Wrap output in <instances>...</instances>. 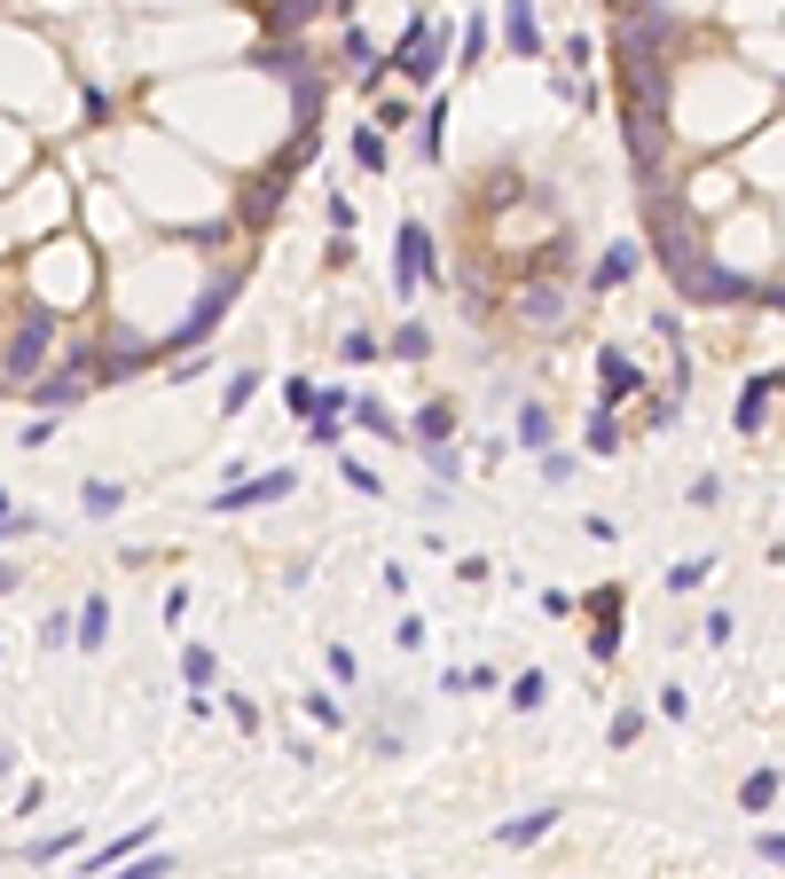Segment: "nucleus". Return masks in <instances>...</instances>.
Returning a JSON list of instances; mask_svg holds the SVG:
<instances>
[{"instance_id": "obj_1", "label": "nucleus", "mask_w": 785, "mask_h": 879, "mask_svg": "<svg viewBox=\"0 0 785 879\" xmlns=\"http://www.w3.org/2000/svg\"><path fill=\"white\" fill-rule=\"evenodd\" d=\"M55 338H63V314L55 307H17V330L0 338V393H17V385H32L40 370H48V354H55Z\"/></svg>"}, {"instance_id": "obj_2", "label": "nucleus", "mask_w": 785, "mask_h": 879, "mask_svg": "<svg viewBox=\"0 0 785 879\" xmlns=\"http://www.w3.org/2000/svg\"><path fill=\"white\" fill-rule=\"evenodd\" d=\"M448 276H441V244H432V228L424 220H401V236H393V299H416V291H441Z\"/></svg>"}, {"instance_id": "obj_3", "label": "nucleus", "mask_w": 785, "mask_h": 879, "mask_svg": "<svg viewBox=\"0 0 785 879\" xmlns=\"http://www.w3.org/2000/svg\"><path fill=\"white\" fill-rule=\"evenodd\" d=\"M299 165H307L299 149H283L276 165H259L251 182L236 189V228H268V220L283 213V197H291V182H299Z\"/></svg>"}, {"instance_id": "obj_4", "label": "nucleus", "mask_w": 785, "mask_h": 879, "mask_svg": "<svg viewBox=\"0 0 785 879\" xmlns=\"http://www.w3.org/2000/svg\"><path fill=\"white\" fill-rule=\"evenodd\" d=\"M441 63H448V24L409 17V32H401V48L385 55V71H401L409 86H432V79H441Z\"/></svg>"}, {"instance_id": "obj_5", "label": "nucleus", "mask_w": 785, "mask_h": 879, "mask_svg": "<svg viewBox=\"0 0 785 879\" xmlns=\"http://www.w3.org/2000/svg\"><path fill=\"white\" fill-rule=\"evenodd\" d=\"M236 291H244V268H220V276H213V283L197 291V307H189V322H182V330H173V338H165V354H189V345H205V338H213V330L228 322V307H236Z\"/></svg>"}, {"instance_id": "obj_6", "label": "nucleus", "mask_w": 785, "mask_h": 879, "mask_svg": "<svg viewBox=\"0 0 785 879\" xmlns=\"http://www.w3.org/2000/svg\"><path fill=\"white\" fill-rule=\"evenodd\" d=\"M621 149H629L637 189L660 182V173H668V111H637V103H629V118H621Z\"/></svg>"}, {"instance_id": "obj_7", "label": "nucleus", "mask_w": 785, "mask_h": 879, "mask_svg": "<svg viewBox=\"0 0 785 879\" xmlns=\"http://www.w3.org/2000/svg\"><path fill=\"white\" fill-rule=\"evenodd\" d=\"M283 495H299V472H291V464L259 472V479H251V472H244V479H228V487L213 495V510H220V518H228V510H268V503H283Z\"/></svg>"}, {"instance_id": "obj_8", "label": "nucleus", "mask_w": 785, "mask_h": 879, "mask_svg": "<svg viewBox=\"0 0 785 879\" xmlns=\"http://www.w3.org/2000/svg\"><path fill=\"white\" fill-rule=\"evenodd\" d=\"M165 362V345H142V338H118V345H95V385H126L142 370Z\"/></svg>"}, {"instance_id": "obj_9", "label": "nucleus", "mask_w": 785, "mask_h": 879, "mask_svg": "<svg viewBox=\"0 0 785 879\" xmlns=\"http://www.w3.org/2000/svg\"><path fill=\"white\" fill-rule=\"evenodd\" d=\"M769 409H777V370H754V378L738 385L731 432H738V439H762V432H769Z\"/></svg>"}, {"instance_id": "obj_10", "label": "nucleus", "mask_w": 785, "mask_h": 879, "mask_svg": "<svg viewBox=\"0 0 785 879\" xmlns=\"http://www.w3.org/2000/svg\"><path fill=\"white\" fill-rule=\"evenodd\" d=\"M644 393V370L629 362V345H597V401H637Z\"/></svg>"}, {"instance_id": "obj_11", "label": "nucleus", "mask_w": 785, "mask_h": 879, "mask_svg": "<svg viewBox=\"0 0 785 879\" xmlns=\"http://www.w3.org/2000/svg\"><path fill=\"white\" fill-rule=\"evenodd\" d=\"M574 307H566V283L558 276H535L527 291H518V322H527V330H558Z\"/></svg>"}, {"instance_id": "obj_12", "label": "nucleus", "mask_w": 785, "mask_h": 879, "mask_svg": "<svg viewBox=\"0 0 785 879\" xmlns=\"http://www.w3.org/2000/svg\"><path fill=\"white\" fill-rule=\"evenodd\" d=\"M503 48L527 55V63H543V17H535V0H503Z\"/></svg>"}, {"instance_id": "obj_13", "label": "nucleus", "mask_w": 785, "mask_h": 879, "mask_svg": "<svg viewBox=\"0 0 785 879\" xmlns=\"http://www.w3.org/2000/svg\"><path fill=\"white\" fill-rule=\"evenodd\" d=\"M637 268H644V244H629V236H621V244H605V259L589 268V291H597V299H605V291H621Z\"/></svg>"}, {"instance_id": "obj_14", "label": "nucleus", "mask_w": 785, "mask_h": 879, "mask_svg": "<svg viewBox=\"0 0 785 879\" xmlns=\"http://www.w3.org/2000/svg\"><path fill=\"white\" fill-rule=\"evenodd\" d=\"M24 393H32L40 409H79V401H86V393H95V385H86V378H79V370L63 362V370H48V378H32Z\"/></svg>"}, {"instance_id": "obj_15", "label": "nucleus", "mask_w": 785, "mask_h": 879, "mask_svg": "<svg viewBox=\"0 0 785 879\" xmlns=\"http://www.w3.org/2000/svg\"><path fill=\"white\" fill-rule=\"evenodd\" d=\"M558 817H566V802H543V809H527V817L495 825V840H503V848H535L543 833H558Z\"/></svg>"}, {"instance_id": "obj_16", "label": "nucleus", "mask_w": 785, "mask_h": 879, "mask_svg": "<svg viewBox=\"0 0 785 879\" xmlns=\"http://www.w3.org/2000/svg\"><path fill=\"white\" fill-rule=\"evenodd\" d=\"M456 401H424L416 416H409V439H416V448H441V439H456Z\"/></svg>"}, {"instance_id": "obj_17", "label": "nucleus", "mask_w": 785, "mask_h": 879, "mask_svg": "<svg viewBox=\"0 0 785 879\" xmlns=\"http://www.w3.org/2000/svg\"><path fill=\"white\" fill-rule=\"evenodd\" d=\"M71 644H79V652H103V644H111V597H86V604L71 612Z\"/></svg>"}, {"instance_id": "obj_18", "label": "nucleus", "mask_w": 785, "mask_h": 879, "mask_svg": "<svg viewBox=\"0 0 785 879\" xmlns=\"http://www.w3.org/2000/svg\"><path fill=\"white\" fill-rule=\"evenodd\" d=\"M409 126H416V149H424V165H441V149H448V95H432V111H416Z\"/></svg>"}, {"instance_id": "obj_19", "label": "nucleus", "mask_w": 785, "mask_h": 879, "mask_svg": "<svg viewBox=\"0 0 785 879\" xmlns=\"http://www.w3.org/2000/svg\"><path fill=\"white\" fill-rule=\"evenodd\" d=\"M345 416H354L362 432H378V439H409V432H401V416H393L385 401H370V393H345Z\"/></svg>"}, {"instance_id": "obj_20", "label": "nucleus", "mask_w": 785, "mask_h": 879, "mask_svg": "<svg viewBox=\"0 0 785 879\" xmlns=\"http://www.w3.org/2000/svg\"><path fill=\"white\" fill-rule=\"evenodd\" d=\"M157 840V825H134V833H118V840H103V848H86V871H118L134 848H149Z\"/></svg>"}, {"instance_id": "obj_21", "label": "nucleus", "mask_w": 785, "mask_h": 879, "mask_svg": "<svg viewBox=\"0 0 785 879\" xmlns=\"http://www.w3.org/2000/svg\"><path fill=\"white\" fill-rule=\"evenodd\" d=\"M777 785H785V777H777V762H762V769L738 785V809H746V817H769V809H777Z\"/></svg>"}, {"instance_id": "obj_22", "label": "nucleus", "mask_w": 785, "mask_h": 879, "mask_svg": "<svg viewBox=\"0 0 785 879\" xmlns=\"http://www.w3.org/2000/svg\"><path fill=\"white\" fill-rule=\"evenodd\" d=\"M487 55H495V24H487V17H464V32H456V63L479 71Z\"/></svg>"}, {"instance_id": "obj_23", "label": "nucleus", "mask_w": 785, "mask_h": 879, "mask_svg": "<svg viewBox=\"0 0 785 879\" xmlns=\"http://www.w3.org/2000/svg\"><path fill=\"white\" fill-rule=\"evenodd\" d=\"M574 268H581V244H574V228H566V236H550V244L535 251V276H558V283H566Z\"/></svg>"}, {"instance_id": "obj_24", "label": "nucleus", "mask_w": 785, "mask_h": 879, "mask_svg": "<svg viewBox=\"0 0 785 879\" xmlns=\"http://www.w3.org/2000/svg\"><path fill=\"white\" fill-rule=\"evenodd\" d=\"M510 439H518V448H550V439H558L550 409H543V401H518V432H510Z\"/></svg>"}, {"instance_id": "obj_25", "label": "nucleus", "mask_w": 785, "mask_h": 879, "mask_svg": "<svg viewBox=\"0 0 785 879\" xmlns=\"http://www.w3.org/2000/svg\"><path fill=\"white\" fill-rule=\"evenodd\" d=\"M378 354H393V362H432V330H424V322H401Z\"/></svg>"}, {"instance_id": "obj_26", "label": "nucleus", "mask_w": 785, "mask_h": 879, "mask_svg": "<svg viewBox=\"0 0 785 879\" xmlns=\"http://www.w3.org/2000/svg\"><path fill=\"white\" fill-rule=\"evenodd\" d=\"M182 683H189V691H213V683H220V652H213V644H182Z\"/></svg>"}, {"instance_id": "obj_27", "label": "nucleus", "mask_w": 785, "mask_h": 879, "mask_svg": "<svg viewBox=\"0 0 785 879\" xmlns=\"http://www.w3.org/2000/svg\"><path fill=\"white\" fill-rule=\"evenodd\" d=\"M79 510H86V518H118V510H126V487H118V479H86V487H79Z\"/></svg>"}, {"instance_id": "obj_28", "label": "nucleus", "mask_w": 785, "mask_h": 879, "mask_svg": "<svg viewBox=\"0 0 785 879\" xmlns=\"http://www.w3.org/2000/svg\"><path fill=\"white\" fill-rule=\"evenodd\" d=\"M589 456H621V409L613 401H597V416H589Z\"/></svg>"}, {"instance_id": "obj_29", "label": "nucleus", "mask_w": 785, "mask_h": 879, "mask_svg": "<svg viewBox=\"0 0 785 879\" xmlns=\"http://www.w3.org/2000/svg\"><path fill=\"white\" fill-rule=\"evenodd\" d=\"M503 699H510V707H518V715H535V707H543V699H550V675H543V668H518Z\"/></svg>"}, {"instance_id": "obj_30", "label": "nucleus", "mask_w": 785, "mask_h": 879, "mask_svg": "<svg viewBox=\"0 0 785 879\" xmlns=\"http://www.w3.org/2000/svg\"><path fill=\"white\" fill-rule=\"evenodd\" d=\"M354 165H362V173H385V165H393V134L354 126Z\"/></svg>"}, {"instance_id": "obj_31", "label": "nucleus", "mask_w": 785, "mask_h": 879, "mask_svg": "<svg viewBox=\"0 0 785 879\" xmlns=\"http://www.w3.org/2000/svg\"><path fill=\"white\" fill-rule=\"evenodd\" d=\"M314 17H322V0H276V9L259 17V24H268V32H307Z\"/></svg>"}, {"instance_id": "obj_32", "label": "nucleus", "mask_w": 785, "mask_h": 879, "mask_svg": "<svg viewBox=\"0 0 785 879\" xmlns=\"http://www.w3.org/2000/svg\"><path fill=\"white\" fill-rule=\"evenodd\" d=\"M299 424H307V439H314V448H338V439H345V416H338V409H307Z\"/></svg>"}, {"instance_id": "obj_33", "label": "nucleus", "mask_w": 785, "mask_h": 879, "mask_svg": "<svg viewBox=\"0 0 785 879\" xmlns=\"http://www.w3.org/2000/svg\"><path fill=\"white\" fill-rule=\"evenodd\" d=\"M424 464H432V487H456V479H464V456H456V439H441V448H424Z\"/></svg>"}, {"instance_id": "obj_34", "label": "nucleus", "mask_w": 785, "mask_h": 879, "mask_svg": "<svg viewBox=\"0 0 785 879\" xmlns=\"http://www.w3.org/2000/svg\"><path fill=\"white\" fill-rule=\"evenodd\" d=\"M63 856H79V833L63 825V833H48V840H32L24 848V864H63Z\"/></svg>"}, {"instance_id": "obj_35", "label": "nucleus", "mask_w": 785, "mask_h": 879, "mask_svg": "<svg viewBox=\"0 0 785 879\" xmlns=\"http://www.w3.org/2000/svg\"><path fill=\"white\" fill-rule=\"evenodd\" d=\"M605 746H621V754H629V746H644V707H621V715H613V731H605Z\"/></svg>"}, {"instance_id": "obj_36", "label": "nucleus", "mask_w": 785, "mask_h": 879, "mask_svg": "<svg viewBox=\"0 0 785 879\" xmlns=\"http://www.w3.org/2000/svg\"><path fill=\"white\" fill-rule=\"evenodd\" d=\"M589 660H597V668H613V660H621V621H613V612L597 621V637H589Z\"/></svg>"}, {"instance_id": "obj_37", "label": "nucleus", "mask_w": 785, "mask_h": 879, "mask_svg": "<svg viewBox=\"0 0 785 879\" xmlns=\"http://www.w3.org/2000/svg\"><path fill=\"white\" fill-rule=\"evenodd\" d=\"M165 871H182L165 848H134V856H126V879H165Z\"/></svg>"}, {"instance_id": "obj_38", "label": "nucleus", "mask_w": 785, "mask_h": 879, "mask_svg": "<svg viewBox=\"0 0 785 879\" xmlns=\"http://www.w3.org/2000/svg\"><path fill=\"white\" fill-rule=\"evenodd\" d=\"M441 691H503V675H495V668H448Z\"/></svg>"}, {"instance_id": "obj_39", "label": "nucleus", "mask_w": 785, "mask_h": 879, "mask_svg": "<svg viewBox=\"0 0 785 879\" xmlns=\"http://www.w3.org/2000/svg\"><path fill=\"white\" fill-rule=\"evenodd\" d=\"M220 707H228V723H236L244 738H259V699H251V691H228Z\"/></svg>"}, {"instance_id": "obj_40", "label": "nucleus", "mask_w": 785, "mask_h": 879, "mask_svg": "<svg viewBox=\"0 0 785 879\" xmlns=\"http://www.w3.org/2000/svg\"><path fill=\"white\" fill-rule=\"evenodd\" d=\"M299 707L314 715V731H338V723H345V707H338L330 691H314V683H307V699H299Z\"/></svg>"}, {"instance_id": "obj_41", "label": "nucleus", "mask_w": 785, "mask_h": 879, "mask_svg": "<svg viewBox=\"0 0 785 879\" xmlns=\"http://www.w3.org/2000/svg\"><path fill=\"white\" fill-rule=\"evenodd\" d=\"M707 573H715V558H683V566H668V589H675V597H691Z\"/></svg>"}, {"instance_id": "obj_42", "label": "nucleus", "mask_w": 785, "mask_h": 879, "mask_svg": "<svg viewBox=\"0 0 785 879\" xmlns=\"http://www.w3.org/2000/svg\"><path fill=\"white\" fill-rule=\"evenodd\" d=\"M675 416H683V393H675V385H668V393H652V401H644V424H652V432H668V424H675Z\"/></svg>"}, {"instance_id": "obj_43", "label": "nucleus", "mask_w": 785, "mask_h": 879, "mask_svg": "<svg viewBox=\"0 0 785 879\" xmlns=\"http://www.w3.org/2000/svg\"><path fill=\"white\" fill-rule=\"evenodd\" d=\"M338 55H345V71H362V63H378V48H370V32H362V24H345Z\"/></svg>"}, {"instance_id": "obj_44", "label": "nucleus", "mask_w": 785, "mask_h": 879, "mask_svg": "<svg viewBox=\"0 0 785 879\" xmlns=\"http://www.w3.org/2000/svg\"><path fill=\"white\" fill-rule=\"evenodd\" d=\"M251 393H259V370H236V378H228V393H220V409L236 416V409H251Z\"/></svg>"}, {"instance_id": "obj_45", "label": "nucleus", "mask_w": 785, "mask_h": 879, "mask_svg": "<svg viewBox=\"0 0 785 879\" xmlns=\"http://www.w3.org/2000/svg\"><path fill=\"white\" fill-rule=\"evenodd\" d=\"M322 668H330V683H362V660L345 652V644H330V652H322Z\"/></svg>"}, {"instance_id": "obj_46", "label": "nucleus", "mask_w": 785, "mask_h": 879, "mask_svg": "<svg viewBox=\"0 0 785 879\" xmlns=\"http://www.w3.org/2000/svg\"><path fill=\"white\" fill-rule=\"evenodd\" d=\"M535 456H543V479H550V487H566V479H574V456L558 448V439H550V448H535Z\"/></svg>"}, {"instance_id": "obj_47", "label": "nucleus", "mask_w": 785, "mask_h": 879, "mask_svg": "<svg viewBox=\"0 0 785 879\" xmlns=\"http://www.w3.org/2000/svg\"><path fill=\"white\" fill-rule=\"evenodd\" d=\"M409 118H416V111H409V103H401V95H378V134H401V126H409Z\"/></svg>"}, {"instance_id": "obj_48", "label": "nucleus", "mask_w": 785, "mask_h": 879, "mask_svg": "<svg viewBox=\"0 0 785 879\" xmlns=\"http://www.w3.org/2000/svg\"><path fill=\"white\" fill-rule=\"evenodd\" d=\"M236 236V220H205V228H189V251H220Z\"/></svg>"}, {"instance_id": "obj_49", "label": "nucleus", "mask_w": 785, "mask_h": 879, "mask_svg": "<svg viewBox=\"0 0 785 879\" xmlns=\"http://www.w3.org/2000/svg\"><path fill=\"white\" fill-rule=\"evenodd\" d=\"M338 354H345V362H378V330H345Z\"/></svg>"}, {"instance_id": "obj_50", "label": "nucleus", "mask_w": 785, "mask_h": 879, "mask_svg": "<svg viewBox=\"0 0 785 879\" xmlns=\"http://www.w3.org/2000/svg\"><path fill=\"white\" fill-rule=\"evenodd\" d=\"M17 439H24V448H48V439H55V409H40V416H32Z\"/></svg>"}, {"instance_id": "obj_51", "label": "nucleus", "mask_w": 785, "mask_h": 879, "mask_svg": "<svg viewBox=\"0 0 785 879\" xmlns=\"http://www.w3.org/2000/svg\"><path fill=\"white\" fill-rule=\"evenodd\" d=\"M40 644H48V652L71 644V612H48V621H40Z\"/></svg>"}, {"instance_id": "obj_52", "label": "nucleus", "mask_w": 785, "mask_h": 879, "mask_svg": "<svg viewBox=\"0 0 785 879\" xmlns=\"http://www.w3.org/2000/svg\"><path fill=\"white\" fill-rule=\"evenodd\" d=\"M307 401H314V378H283V409L307 416Z\"/></svg>"}, {"instance_id": "obj_53", "label": "nucleus", "mask_w": 785, "mask_h": 879, "mask_svg": "<svg viewBox=\"0 0 785 879\" xmlns=\"http://www.w3.org/2000/svg\"><path fill=\"white\" fill-rule=\"evenodd\" d=\"M338 472H345V487H354V495H378V472H370V464H354V456H345Z\"/></svg>"}, {"instance_id": "obj_54", "label": "nucleus", "mask_w": 785, "mask_h": 879, "mask_svg": "<svg viewBox=\"0 0 785 879\" xmlns=\"http://www.w3.org/2000/svg\"><path fill=\"white\" fill-rule=\"evenodd\" d=\"M574 604H589V612H621V604H629V597H621V589H613V581H605V589H589V597H574Z\"/></svg>"}, {"instance_id": "obj_55", "label": "nucleus", "mask_w": 785, "mask_h": 879, "mask_svg": "<svg viewBox=\"0 0 785 879\" xmlns=\"http://www.w3.org/2000/svg\"><path fill=\"white\" fill-rule=\"evenodd\" d=\"M691 503L715 510V503H723V479H715V472H700V479H691Z\"/></svg>"}, {"instance_id": "obj_56", "label": "nucleus", "mask_w": 785, "mask_h": 879, "mask_svg": "<svg viewBox=\"0 0 785 879\" xmlns=\"http://www.w3.org/2000/svg\"><path fill=\"white\" fill-rule=\"evenodd\" d=\"M543 612H550V621H574L581 604H574V589H543Z\"/></svg>"}, {"instance_id": "obj_57", "label": "nucleus", "mask_w": 785, "mask_h": 879, "mask_svg": "<svg viewBox=\"0 0 785 879\" xmlns=\"http://www.w3.org/2000/svg\"><path fill=\"white\" fill-rule=\"evenodd\" d=\"M393 644H401V652H424V621H416V612H401V629H393Z\"/></svg>"}, {"instance_id": "obj_58", "label": "nucleus", "mask_w": 785, "mask_h": 879, "mask_svg": "<svg viewBox=\"0 0 785 879\" xmlns=\"http://www.w3.org/2000/svg\"><path fill=\"white\" fill-rule=\"evenodd\" d=\"M754 856H762V864H769V871H777V864H785V840H777V833H769V825H762V833H754Z\"/></svg>"}, {"instance_id": "obj_59", "label": "nucleus", "mask_w": 785, "mask_h": 879, "mask_svg": "<svg viewBox=\"0 0 785 879\" xmlns=\"http://www.w3.org/2000/svg\"><path fill=\"white\" fill-rule=\"evenodd\" d=\"M738 637V612H707V644H731Z\"/></svg>"}, {"instance_id": "obj_60", "label": "nucleus", "mask_w": 785, "mask_h": 879, "mask_svg": "<svg viewBox=\"0 0 785 879\" xmlns=\"http://www.w3.org/2000/svg\"><path fill=\"white\" fill-rule=\"evenodd\" d=\"M17 581H24V566H17V558H0V597H9Z\"/></svg>"}, {"instance_id": "obj_61", "label": "nucleus", "mask_w": 785, "mask_h": 879, "mask_svg": "<svg viewBox=\"0 0 785 879\" xmlns=\"http://www.w3.org/2000/svg\"><path fill=\"white\" fill-rule=\"evenodd\" d=\"M0 510H9V487H0Z\"/></svg>"}]
</instances>
